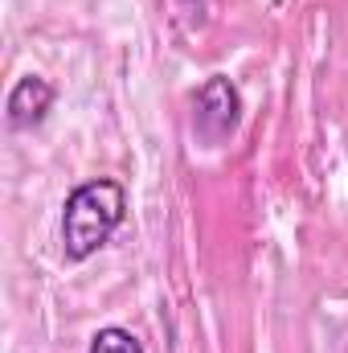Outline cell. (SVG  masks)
Returning a JSON list of instances; mask_svg holds the SVG:
<instances>
[{
	"mask_svg": "<svg viewBox=\"0 0 348 353\" xmlns=\"http://www.w3.org/2000/svg\"><path fill=\"white\" fill-rule=\"evenodd\" d=\"M50 107H54V87L45 79L29 74V79H21L17 87L8 90V128H17V132L37 128Z\"/></svg>",
	"mask_w": 348,
	"mask_h": 353,
	"instance_id": "3957f363",
	"label": "cell"
},
{
	"mask_svg": "<svg viewBox=\"0 0 348 353\" xmlns=\"http://www.w3.org/2000/svg\"><path fill=\"white\" fill-rule=\"evenodd\" d=\"M123 214H127V193H123L119 181L98 176V181L78 185L66 197V210H62V251H66V259L83 263L98 247H107V239L119 230Z\"/></svg>",
	"mask_w": 348,
	"mask_h": 353,
	"instance_id": "6da1fadb",
	"label": "cell"
},
{
	"mask_svg": "<svg viewBox=\"0 0 348 353\" xmlns=\"http://www.w3.org/2000/svg\"><path fill=\"white\" fill-rule=\"evenodd\" d=\"M90 353H144V345H140L135 333H127V329H119V325H107V329L94 333Z\"/></svg>",
	"mask_w": 348,
	"mask_h": 353,
	"instance_id": "277c9868",
	"label": "cell"
},
{
	"mask_svg": "<svg viewBox=\"0 0 348 353\" xmlns=\"http://www.w3.org/2000/svg\"><path fill=\"white\" fill-rule=\"evenodd\" d=\"M238 115H242V94L221 74H213L205 87L197 90V99H193V128L209 144H221L238 128Z\"/></svg>",
	"mask_w": 348,
	"mask_h": 353,
	"instance_id": "7a4b0ae2",
	"label": "cell"
}]
</instances>
